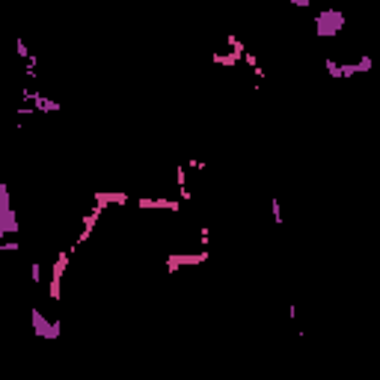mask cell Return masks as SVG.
I'll use <instances>...</instances> for the list:
<instances>
[{
    "instance_id": "6da1fadb",
    "label": "cell",
    "mask_w": 380,
    "mask_h": 380,
    "mask_svg": "<svg viewBox=\"0 0 380 380\" xmlns=\"http://www.w3.org/2000/svg\"><path fill=\"white\" fill-rule=\"evenodd\" d=\"M342 27H345V15H342V12L324 9V12H318V15H315V33L321 36V39H327V36H336Z\"/></svg>"
},
{
    "instance_id": "7a4b0ae2",
    "label": "cell",
    "mask_w": 380,
    "mask_h": 380,
    "mask_svg": "<svg viewBox=\"0 0 380 380\" xmlns=\"http://www.w3.org/2000/svg\"><path fill=\"white\" fill-rule=\"evenodd\" d=\"M6 232H18V220L9 202V187L0 184V235H6Z\"/></svg>"
},
{
    "instance_id": "3957f363",
    "label": "cell",
    "mask_w": 380,
    "mask_h": 380,
    "mask_svg": "<svg viewBox=\"0 0 380 380\" xmlns=\"http://www.w3.org/2000/svg\"><path fill=\"white\" fill-rule=\"evenodd\" d=\"M211 259V252L202 249V252H170L167 256V274H175L178 268H184V265H202Z\"/></svg>"
},
{
    "instance_id": "277c9868",
    "label": "cell",
    "mask_w": 380,
    "mask_h": 380,
    "mask_svg": "<svg viewBox=\"0 0 380 380\" xmlns=\"http://www.w3.org/2000/svg\"><path fill=\"white\" fill-rule=\"evenodd\" d=\"M30 318H33V333L36 336H42V339H57V336H60V321H45L42 309H33Z\"/></svg>"
},
{
    "instance_id": "5b68a950",
    "label": "cell",
    "mask_w": 380,
    "mask_h": 380,
    "mask_svg": "<svg viewBox=\"0 0 380 380\" xmlns=\"http://www.w3.org/2000/svg\"><path fill=\"white\" fill-rule=\"evenodd\" d=\"M271 211H274V223H277V226H282V223H285V217H282V205H279L277 196L271 199Z\"/></svg>"
},
{
    "instance_id": "8992f818",
    "label": "cell",
    "mask_w": 380,
    "mask_h": 380,
    "mask_svg": "<svg viewBox=\"0 0 380 380\" xmlns=\"http://www.w3.org/2000/svg\"><path fill=\"white\" fill-rule=\"evenodd\" d=\"M30 279H33L36 285L42 282V265H39V262H30Z\"/></svg>"
},
{
    "instance_id": "52a82bcc",
    "label": "cell",
    "mask_w": 380,
    "mask_h": 380,
    "mask_svg": "<svg viewBox=\"0 0 380 380\" xmlns=\"http://www.w3.org/2000/svg\"><path fill=\"white\" fill-rule=\"evenodd\" d=\"M18 246H21V241H3L0 243V249H6V252H15Z\"/></svg>"
},
{
    "instance_id": "ba28073f",
    "label": "cell",
    "mask_w": 380,
    "mask_h": 380,
    "mask_svg": "<svg viewBox=\"0 0 380 380\" xmlns=\"http://www.w3.org/2000/svg\"><path fill=\"white\" fill-rule=\"evenodd\" d=\"M208 241H211V229H208V226H202V229H199V243L205 246Z\"/></svg>"
},
{
    "instance_id": "9c48e42d",
    "label": "cell",
    "mask_w": 380,
    "mask_h": 380,
    "mask_svg": "<svg viewBox=\"0 0 380 380\" xmlns=\"http://www.w3.org/2000/svg\"><path fill=\"white\" fill-rule=\"evenodd\" d=\"M288 3H291V6H297V9H303V6H309L312 0H288Z\"/></svg>"
}]
</instances>
